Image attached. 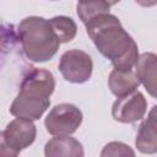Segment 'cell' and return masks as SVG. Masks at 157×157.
Listing matches in <instances>:
<instances>
[{
    "instance_id": "obj_11",
    "label": "cell",
    "mask_w": 157,
    "mask_h": 157,
    "mask_svg": "<svg viewBox=\"0 0 157 157\" xmlns=\"http://www.w3.org/2000/svg\"><path fill=\"white\" fill-rule=\"evenodd\" d=\"M140 85V81L132 70H117L114 69L108 77V86L113 94L117 97L125 96L135 91Z\"/></svg>"
},
{
    "instance_id": "obj_19",
    "label": "cell",
    "mask_w": 157,
    "mask_h": 157,
    "mask_svg": "<svg viewBox=\"0 0 157 157\" xmlns=\"http://www.w3.org/2000/svg\"><path fill=\"white\" fill-rule=\"evenodd\" d=\"M92 1H97V0H77V4H86V2H92Z\"/></svg>"
},
{
    "instance_id": "obj_4",
    "label": "cell",
    "mask_w": 157,
    "mask_h": 157,
    "mask_svg": "<svg viewBox=\"0 0 157 157\" xmlns=\"http://www.w3.org/2000/svg\"><path fill=\"white\" fill-rule=\"evenodd\" d=\"M82 123L81 110L70 103L56 104L47 115L44 125L47 131L55 136L74 134Z\"/></svg>"
},
{
    "instance_id": "obj_6",
    "label": "cell",
    "mask_w": 157,
    "mask_h": 157,
    "mask_svg": "<svg viewBox=\"0 0 157 157\" xmlns=\"http://www.w3.org/2000/svg\"><path fill=\"white\" fill-rule=\"evenodd\" d=\"M147 103L144 94L139 91H132L125 96L118 97L112 107V115L120 123H135L144 118Z\"/></svg>"
},
{
    "instance_id": "obj_15",
    "label": "cell",
    "mask_w": 157,
    "mask_h": 157,
    "mask_svg": "<svg viewBox=\"0 0 157 157\" xmlns=\"http://www.w3.org/2000/svg\"><path fill=\"white\" fill-rule=\"evenodd\" d=\"M101 156H135V152L123 142H110L104 146Z\"/></svg>"
},
{
    "instance_id": "obj_7",
    "label": "cell",
    "mask_w": 157,
    "mask_h": 157,
    "mask_svg": "<svg viewBox=\"0 0 157 157\" xmlns=\"http://www.w3.org/2000/svg\"><path fill=\"white\" fill-rule=\"evenodd\" d=\"M36 125L27 118H17L12 120L2 131L5 142L16 153H20L23 148L32 145L36 139Z\"/></svg>"
},
{
    "instance_id": "obj_17",
    "label": "cell",
    "mask_w": 157,
    "mask_h": 157,
    "mask_svg": "<svg viewBox=\"0 0 157 157\" xmlns=\"http://www.w3.org/2000/svg\"><path fill=\"white\" fill-rule=\"evenodd\" d=\"M135 1L140 6H144V7H151L157 4V0H135Z\"/></svg>"
},
{
    "instance_id": "obj_13",
    "label": "cell",
    "mask_w": 157,
    "mask_h": 157,
    "mask_svg": "<svg viewBox=\"0 0 157 157\" xmlns=\"http://www.w3.org/2000/svg\"><path fill=\"white\" fill-rule=\"evenodd\" d=\"M109 7L110 5L107 2V0H97L86 4H77V15L83 23H87L94 16L109 12Z\"/></svg>"
},
{
    "instance_id": "obj_5",
    "label": "cell",
    "mask_w": 157,
    "mask_h": 157,
    "mask_svg": "<svg viewBox=\"0 0 157 157\" xmlns=\"http://www.w3.org/2000/svg\"><path fill=\"white\" fill-rule=\"evenodd\" d=\"M92 58L78 49L65 52L59 63V70L63 77L72 83H83L92 75Z\"/></svg>"
},
{
    "instance_id": "obj_1",
    "label": "cell",
    "mask_w": 157,
    "mask_h": 157,
    "mask_svg": "<svg viewBox=\"0 0 157 157\" xmlns=\"http://www.w3.org/2000/svg\"><path fill=\"white\" fill-rule=\"evenodd\" d=\"M86 25L87 34L99 50L109 59L117 70H132L139 59V49L131 36L123 28L114 15L101 13Z\"/></svg>"
},
{
    "instance_id": "obj_14",
    "label": "cell",
    "mask_w": 157,
    "mask_h": 157,
    "mask_svg": "<svg viewBox=\"0 0 157 157\" xmlns=\"http://www.w3.org/2000/svg\"><path fill=\"white\" fill-rule=\"evenodd\" d=\"M17 37L13 32V27L10 25L0 23V60H4L10 50L16 45Z\"/></svg>"
},
{
    "instance_id": "obj_2",
    "label": "cell",
    "mask_w": 157,
    "mask_h": 157,
    "mask_svg": "<svg viewBox=\"0 0 157 157\" xmlns=\"http://www.w3.org/2000/svg\"><path fill=\"white\" fill-rule=\"evenodd\" d=\"M55 88V80L50 71L33 67L28 70L20 85V92L13 99L10 113L17 118L39 119L50 104V94Z\"/></svg>"
},
{
    "instance_id": "obj_8",
    "label": "cell",
    "mask_w": 157,
    "mask_h": 157,
    "mask_svg": "<svg viewBox=\"0 0 157 157\" xmlns=\"http://www.w3.org/2000/svg\"><path fill=\"white\" fill-rule=\"evenodd\" d=\"M135 145L142 153L157 152V131H156V105L152 107L147 118L141 123Z\"/></svg>"
},
{
    "instance_id": "obj_12",
    "label": "cell",
    "mask_w": 157,
    "mask_h": 157,
    "mask_svg": "<svg viewBox=\"0 0 157 157\" xmlns=\"http://www.w3.org/2000/svg\"><path fill=\"white\" fill-rule=\"evenodd\" d=\"M49 23L60 43H67L75 38L77 27L72 18L66 16H55L49 20Z\"/></svg>"
},
{
    "instance_id": "obj_9",
    "label": "cell",
    "mask_w": 157,
    "mask_h": 157,
    "mask_svg": "<svg viewBox=\"0 0 157 157\" xmlns=\"http://www.w3.org/2000/svg\"><path fill=\"white\" fill-rule=\"evenodd\" d=\"M44 155L47 157H56V156H72V157H82L85 155L82 145L74 137L69 135H61L53 137L45 144Z\"/></svg>"
},
{
    "instance_id": "obj_10",
    "label": "cell",
    "mask_w": 157,
    "mask_h": 157,
    "mask_svg": "<svg viewBox=\"0 0 157 157\" xmlns=\"http://www.w3.org/2000/svg\"><path fill=\"white\" fill-rule=\"evenodd\" d=\"M153 53H144L139 56L137 63L135 64V74L142 83L147 92L156 97V69H157V60Z\"/></svg>"
},
{
    "instance_id": "obj_18",
    "label": "cell",
    "mask_w": 157,
    "mask_h": 157,
    "mask_svg": "<svg viewBox=\"0 0 157 157\" xmlns=\"http://www.w3.org/2000/svg\"><path fill=\"white\" fill-rule=\"evenodd\" d=\"M119 1H120V0H107V2H108L110 6H112V5H115V4H118Z\"/></svg>"
},
{
    "instance_id": "obj_16",
    "label": "cell",
    "mask_w": 157,
    "mask_h": 157,
    "mask_svg": "<svg viewBox=\"0 0 157 157\" xmlns=\"http://www.w3.org/2000/svg\"><path fill=\"white\" fill-rule=\"evenodd\" d=\"M18 153H16L13 150H11L7 144L5 142V139L2 136V132H0V157L2 156H6V157H15L17 156Z\"/></svg>"
},
{
    "instance_id": "obj_3",
    "label": "cell",
    "mask_w": 157,
    "mask_h": 157,
    "mask_svg": "<svg viewBox=\"0 0 157 157\" xmlns=\"http://www.w3.org/2000/svg\"><path fill=\"white\" fill-rule=\"evenodd\" d=\"M17 38L26 56L34 63L52 59L60 45L49 20L38 16L26 17L20 22Z\"/></svg>"
}]
</instances>
